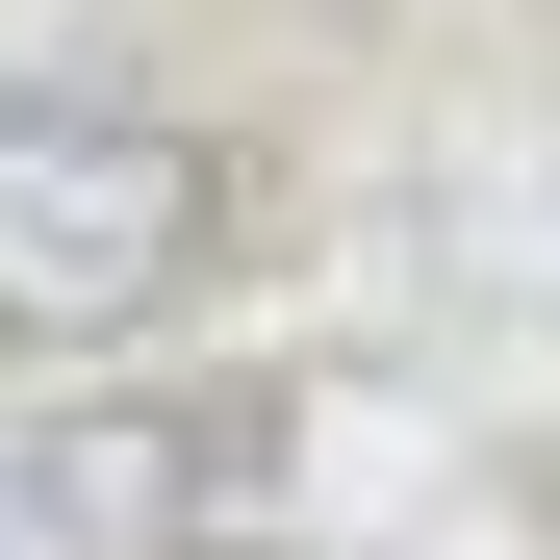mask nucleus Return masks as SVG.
<instances>
[{
    "label": "nucleus",
    "mask_w": 560,
    "mask_h": 560,
    "mask_svg": "<svg viewBox=\"0 0 560 560\" xmlns=\"http://www.w3.org/2000/svg\"><path fill=\"white\" fill-rule=\"evenodd\" d=\"M205 255H230L205 128H153V103H0V331H26V357L153 331Z\"/></svg>",
    "instance_id": "f257e3e1"
},
{
    "label": "nucleus",
    "mask_w": 560,
    "mask_h": 560,
    "mask_svg": "<svg viewBox=\"0 0 560 560\" xmlns=\"http://www.w3.org/2000/svg\"><path fill=\"white\" fill-rule=\"evenodd\" d=\"M280 485L255 408H51L0 433V560H230Z\"/></svg>",
    "instance_id": "f03ea898"
}]
</instances>
